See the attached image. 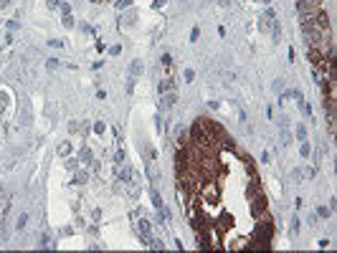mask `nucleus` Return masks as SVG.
<instances>
[{
	"instance_id": "nucleus-1",
	"label": "nucleus",
	"mask_w": 337,
	"mask_h": 253,
	"mask_svg": "<svg viewBox=\"0 0 337 253\" xmlns=\"http://www.w3.org/2000/svg\"><path fill=\"white\" fill-rule=\"evenodd\" d=\"M309 61H312L314 68H322V66H325V51H320V48H309Z\"/></svg>"
},
{
	"instance_id": "nucleus-2",
	"label": "nucleus",
	"mask_w": 337,
	"mask_h": 253,
	"mask_svg": "<svg viewBox=\"0 0 337 253\" xmlns=\"http://www.w3.org/2000/svg\"><path fill=\"white\" fill-rule=\"evenodd\" d=\"M271 18H274V13H271V10H269L266 15H261V21H259V28H261V30H269V28H271Z\"/></svg>"
},
{
	"instance_id": "nucleus-3",
	"label": "nucleus",
	"mask_w": 337,
	"mask_h": 253,
	"mask_svg": "<svg viewBox=\"0 0 337 253\" xmlns=\"http://www.w3.org/2000/svg\"><path fill=\"white\" fill-rule=\"evenodd\" d=\"M157 89H160V94H167V91H173V89H175V81H173V79H165V81H160V86H157Z\"/></svg>"
},
{
	"instance_id": "nucleus-4",
	"label": "nucleus",
	"mask_w": 337,
	"mask_h": 253,
	"mask_svg": "<svg viewBox=\"0 0 337 253\" xmlns=\"http://www.w3.org/2000/svg\"><path fill=\"white\" fill-rule=\"evenodd\" d=\"M175 101H178V96H175V94H165V96H162V106H165V109H170Z\"/></svg>"
},
{
	"instance_id": "nucleus-5",
	"label": "nucleus",
	"mask_w": 337,
	"mask_h": 253,
	"mask_svg": "<svg viewBox=\"0 0 337 253\" xmlns=\"http://www.w3.org/2000/svg\"><path fill=\"white\" fill-rule=\"evenodd\" d=\"M140 233L145 236V243H147V238H150V223L147 220H140Z\"/></svg>"
},
{
	"instance_id": "nucleus-6",
	"label": "nucleus",
	"mask_w": 337,
	"mask_h": 253,
	"mask_svg": "<svg viewBox=\"0 0 337 253\" xmlns=\"http://www.w3.org/2000/svg\"><path fill=\"white\" fill-rule=\"evenodd\" d=\"M152 203H155V208H160V210L165 208V205H162V200H160V195H157V190H152Z\"/></svg>"
},
{
	"instance_id": "nucleus-7",
	"label": "nucleus",
	"mask_w": 337,
	"mask_h": 253,
	"mask_svg": "<svg viewBox=\"0 0 337 253\" xmlns=\"http://www.w3.org/2000/svg\"><path fill=\"white\" fill-rule=\"evenodd\" d=\"M129 71H132V76L142 73V61H135V63H132V68H129Z\"/></svg>"
},
{
	"instance_id": "nucleus-8",
	"label": "nucleus",
	"mask_w": 337,
	"mask_h": 253,
	"mask_svg": "<svg viewBox=\"0 0 337 253\" xmlns=\"http://www.w3.org/2000/svg\"><path fill=\"white\" fill-rule=\"evenodd\" d=\"M26 223H28V215H21V218H18V230H23Z\"/></svg>"
},
{
	"instance_id": "nucleus-9",
	"label": "nucleus",
	"mask_w": 337,
	"mask_h": 253,
	"mask_svg": "<svg viewBox=\"0 0 337 253\" xmlns=\"http://www.w3.org/2000/svg\"><path fill=\"white\" fill-rule=\"evenodd\" d=\"M297 137L304 142V137H307V129H304V127H299V129H297Z\"/></svg>"
},
{
	"instance_id": "nucleus-10",
	"label": "nucleus",
	"mask_w": 337,
	"mask_h": 253,
	"mask_svg": "<svg viewBox=\"0 0 337 253\" xmlns=\"http://www.w3.org/2000/svg\"><path fill=\"white\" fill-rule=\"evenodd\" d=\"M46 66L53 71V68H59V61H56V58H48V63H46Z\"/></svg>"
},
{
	"instance_id": "nucleus-11",
	"label": "nucleus",
	"mask_w": 337,
	"mask_h": 253,
	"mask_svg": "<svg viewBox=\"0 0 337 253\" xmlns=\"http://www.w3.org/2000/svg\"><path fill=\"white\" fill-rule=\"evenodd\" d=\"M64 26H66V28H74V18H71V15L64 18Z\"/></svg>"
},
{
	"instance_id": "nucleus-12",
	"label": "nucleus",
	"mask_w": 337,
	"mask_h": 253,
	"mask_svg": "<svg viewBox=\"0 0 337 253\" xmlns=\"http://www.w3.org/2000/svg\"><path fill=\"white\" fill-rule=\"evenodd\" d=\"M117 8L122 10V8H129V0H117Z\"/></svg>"
},
{
	"instance_id": "nucleus-13",
	"label": "nucleus",
	"mask_w": 337,
	"mask_h": 253,
	"mask_svg": "<svg viewBox=\"0 0 337 253\" xmlns=\"http://www.w3.org/2000/svg\"><path fill=\"white\" fill-rule=\"evenodd\" d=\"M193 79H195V73L188 68V71H185V81H193Z\"/></svg>"
},
{
	"instance_id": "nucleus-14",
	"label": "nucleus",
	"mask_w": 337,
	"mask_h": 253,
	"mask_svg": "<svg viewBox=\"0 0 337 253\" xmlns=\"http://www.w3.org/2000/svg\"><path fill=\"white\" fill-rule=\"evenodd\" d=\"M81 160H91V152L89 149H81Z\"/></svg>"
},
{
	"instance_id": "nucleus-15",
	"label": "nucleus",
	"mask_w": 337,
	"mask_h": 253,
	"mask_svg": "<svg viewBox=\"0 0 337 253\" xmlns=\"http://www.w3.org/2000/svg\"><path fill=\"white\" fill-rule=\"evenodd\" d=\"M307 154H309V144L304 142V144H302V157H307Z\"/></svg>"
},
{
	"instance_id": "nucleus-16",
	"label": "nucleus",
	"mask_w": 337,
	"mask_h": 253,
	"mask_svg": "<svg viewBox=\"0 0 337 253\" xmlns=\"http://www.w3.org/2000/svg\"><path fill=\"white\" fill-rule=\"evenodd\" d=\"M48 5H51V8H56V5H59V0H48Z\"/></svg>"
},
{
	"instance_id": "nucleus-17",
	"label": "nucleus",
	"mask_w": 337,
	"mask_h": 253,
	"mask_svg": "<svg viewBox=\"0 0 337 253\" xmlns=\"http://www.w3.org/2000/svg\"><path fill=\"white\" fill-rule=\"evenodd\" d=\"M8 5V0H0V8H5Z\"/></svg>"
},
{
	"instance_id": "nucleus-18",
	"label": "nucleus",
	"mask_w": 337,
	"mask_h": 253,
	"mask_svg": "<svg viewBox=\"0 0 337 253\" xmlns=\"http://www.w3.org/2000/svg\"><path fill=\"white\" fill-rule=\"evenodd\" d=\"M94 3H104V0H94Z\"/></svg>"
}]
</instances>
